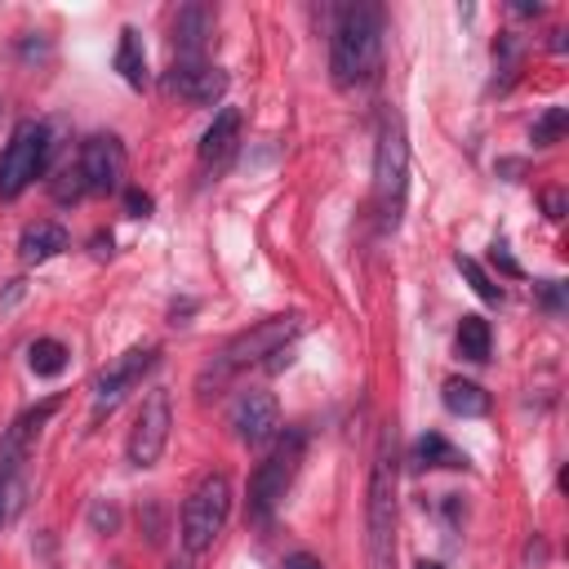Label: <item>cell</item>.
Masks as SVG:
<instances>
[{
	"label": "cell",
	"instance_id": "obj_1",
	"mask_svg": "<svg viewBox=\"0 0 569 569\" xmlns=\"http://www.w3.org/2000/svg\"><path fill=\"white\" fill-rule=\"evenodd\" d=\"M382 67V9L373 0H351L333 13L329 71L338 89H360Z\"/></svg>",
	"mask_w": 569,
	"mask_h": 569
},
{
	"label": "cell",
	"instance_id": "obj_2",
	"mask_svg": "<svg viewBox=\"0 0 569 569\" xmlns=\"http://www.w3.org/2000/svg\"><path fill=\"white\" fill-rule=\"evenodd\" d=\"M302 333V316L298 311H289V316H267V320H258V325H249L244 333H236L231 342H222V351L200 369V396H213V391H222L240 369H249V365H267V356H276V351H284L293 338Z\"/></svg>",
	"mask_w": 569,
	"mask_h": 569
},
{
	"label": "cell",
	"instance_id": "obj_3",
	"mask_svg": "<svg viewBox=\"0 0 569 569\" xmlns=\"http://www.w3.org/2000/svg\"><path fill=\"white\" fill-rule=\"evenodd\" d=\"M365 556L369 569H396V436L382 431L369 467L365 498Z\"/></svg>",
	"mask_w": 569,
	"mask_h": 569
},
{
	"label": "cell",
	"instance_id": "obj_4",
	"mask_svg": "<svg viewBox=\"0 0 569 569\" xmlns=\"http://www.w3.org/2000/svg\"><path fill=\"white\" fill-rule=\"evenodd\" d=\"M405 187H409V142H405V120L396 111L382 116L378 124V151H373V204L382 231L400 227L405 213Z\"/></svg>",
	"mask_w": 569,
	"mask_h": 569
},
{
	"label": "cell",
	"instance_id": "obj_5",
	"mask_svg": "<svg viewBox=\"0 0 569 569\" xmlns=\"http://www.w3.org/2000/svg\"><path fill=\"white\" fill-rule=\"evenodd\" d=\"M227 516H231V480L222 471H209L182 502V551L187 556H204L218 533L227 529Z\"/></svg>",
	"mask_w": 569,
	"mask_h": 569
},
{
	"label": "cell",
	"instance_id": "obj_6",
	"mask_svg": "<svg viewBox=\"0 0 569 569\" xmlns=\"http://www.w3.org/2000/svg\"><path fill=\"white\" fill-rule=\"evenodd\" d=\"M302 445H307V436L298 431V427H289L276 445H271V453L258 462V471H253V480H249V520H271V511L284 502V493H289V485H293V476H298V462H302Z\"/></svg>",
	"mask_w": 569,
	"mask_h": 569
},
{
	"label": "cell",
	"instance_id": "obj_7",
	"mask_svg": "<svg viewBox=\"0 0 569 569\" xmlns=\"http://www.w3.org/2000/svg\"><path fill=\"white\" fill-rule=\"evenodd\" d=\"M49 151H53V138H49V124L40 120H18L4 151H0V200H18L49 164Z\"/></svg>",
	"mask_w": 569,
	"mask_h": 569
},
{
	"label": "cell",
	"instance_id": "obj_8",
	"mask_svg": "<svg viewBox=\"0 0 569 569\" xmlns=\"http://www.w3.org/2000/svg\"><path fill=\"white\" fill-rule=\"evenodd\" d=\"M169 427H173V405H169V391L164 387H151L142 396V409L133 418V431H129V462L133 467H156L164 445H169Z\"/></svg>",
	"mask_w": 569,
	"mask_h": 569
},
{
	"label": "cell",
	"instance_id": "obj_9",
	"mask_svg": "<svg viewBox=\"0 0 569 569\" xmlns=\"http://www.w3.org/2000/svg\"><path fill=\"white\" fill-rule=\"evenodd\" d=\"M156 360H160V347H129L107 369H98V378H93V413H111L156 369Z\"/></svg>",
	"mask_w": 569,
	"mask_h": 569
},
{
	"label": "cell",
	"instance_id": "obj_10",
	"mask_svg": "<svg viewBox=\"0 0 569 569\" xmlns=\"http://www.w3.org/2000/svg\"><path fill=\"white\" fill-rule=\"evenodd\" d=\"M80 178H84V191L89 196H107L120 187L124 178V147L116 133H93L80 142Z\"/></svg>",
	"mask_w": 569,
	"mask_h": 569
},
{
	"label": "cell",
	"instance_id": "obj_11",
	"mask_svg": "<svg viewBox=\"0 0 569 569\" xmlns=\"http://www.w3.org/2000/svg\"><path fill=\"white\" fill-rule=\"evenodd\" d=\"M231 427H236L240 445H249V449L276 440V431H280V405H276V396L262 391V387L240 391L236 405H231Z\"/></svg>",
	"mask_w": 569,
	"mask_h": 569
},
{
	"label": "cell",
	"instance_id": "obj_12",
	"mask_svg": "<svg viewBox=\"0 0 569 569\" xmlns=\"http://www.w3.org/2000/svg\"><path fill=\"white\" fill-rule=\"evenodd\" d=\"M164 89L178 93L182 102H196V107H213L222 93H227V71L213 67V62H173L169 76H164Z\"/></svg>",
	"mask_w": 569,
	"mask_h": 569
},
{
	"label": "cell",
	"instance_id": "obj_13",
	"mask_svg": "<svg viewBox=\"0 0 569 569\" xmlns=\"http://www.w3.org/2000/svg\"><path fill=\"white\" fill-rule=\"evenodd\" d=\"M213 36V13L209 4H182L178 18H173V49H178V62H200L204 44Z\"/></svg>",
	"mask_w": 569,
	"mask_h": 569
},
{
	"label": "cell",
	"instance_id": "obj_14",
	"mask_svg": "<svg viewBox=\"0 0 569 569\" xmlns=\"http://www.w3.org/2000/svg\"><path fill=\"white\" fill-rule=\"evenodd\" d=\"M236 142H240V111L236 107H222L218 116H213V124L200 133V169L209 173H218L231 156H236Z\"/></svg>",
	"mask_w": 569,
	"mask_h": 569
},
{
	"label": "cell",
	"instance_id": "obj_15",
	"mask_svg": "<svg viewBox=\"0 0 569 569\" xmlns=\"http://www.w3.org/2000/svg\"><path fill=\"white\" fill-rule=\"evenodd\" d=\"M62 249H67V227H62V222H49V218L27 222L22 236H18V258H22V262H49V258H58Z\"/></svg>",
	"mask_w": 569,
	"mask_h": 569
},
{
	"label": "cell",
	"instance_id": "obj_16",
	"mask_svg": "<svg viewBox=\"0 0 569 569\" xmlns=\"http://www.w3.org/2000/svg\"><path fill=\"white\" fill-rule=\"evenodd\" d=\"M440 400L458 418H485L489 413V391L480 382H467V378H449L445 391H440Z\"/></svg>",
	"mask_w": 569,
	"mask_h": 569
},
{
	"label": "cell",
	"instance_id": "obj_17",
	"mask_svg": "<svg viewBox=\"0 0 569 569\" xmlns=\"http://www.w3.org/2000/svg\"><path fill=\"white\" fill-rule=\"evenodd\" d=\"M116 71L129 89L147 84V53H142V36L133 27H120V44H116Z\"/></svg>",
	"mask_w": 569,
	"mask_h": 569
},
{
	"label": "cell",
	"instance_id": "obj_18",
	"mask_svg": "<svg viewBox=\"0 0 569 569\" xmlns=\"http://www.w3.org/2000/svg\"><path fill=\"white\" fill-rule=\"evenodd\" d=\"M22 502H27V462L0 458V529L22 511Z\"/></svg>",
	"mask_w": 569,
	"mask_h": 569
},
{
	"label": "cell",
	"instance_id": "obj_19",
	"mask_svg": "<svg viewBox=\"0 0 569 569\" xmlns=\"http://www.w3.org/2000/svg\"><path fill=\"white\" fill-rule=\"evenodd\" d=\"M489 347H493L489 320L485 316H462L458 320V356H467L471 365H485L489 360Z\"/></svg>",
	"mask_w": 569,
	"mask_h": 569
},
{
	"label": "cell",
	"instance_id": "obj_20",
	"mask_svg": "<svg viewBox=\"0 0 569 569\" xmlns=\"http://www.w3.org/2000/svg\"><path fill=\"white\" fill-rule=\"evenodd\" d=\"M413 462H418V467H467V453H458L440 431H427V436L413 445Z\"/></svg>",
	"mask_w": 569,
	"mask_h": 569
},
{
	"label": "cell",
	"instance_id": "obj_21",
	"mask_svg": "<svg viewBox=\"0 0 569 569\" xmlns=\"http://www.w3.org/2000/svg\"><path fill=\"white\" fill-rule=\"evenodd\" d=\"M27 365H31L36 378H58L67 369V347L58 338H36L27 347Z\"/></svg>",
	"mask_w": 569,
	"mask_h": 569
},
{
	"label": "cell",
	"instance_id": "obj_22",
	"mask_svg": "<svg viewBox=\"0 0 569 569\" xmlns=\"http://www.w3.org/2000/svg\"><path fill=\"white\" fill-rule=\"evenodd\" d=\"M565 124H569V111H565V107H547V111L533 120V129H529L533 147H551V142H560Z\"/></svg>",
	"mask_w": 569,
	"mask_h": 569
},
{
	"label": "cell",
	"instance_id": "obj_23",
	"mask_svg": "<svg viewBox=\"0 0 569 569\" xmlns=\"http://www.w3.org/2000/svg\"><path fill=\"white\" fill-rule=\"evenodd\" d=\"M453 262H458V271H462V276L471 280V289H476V293H480L485 302H502V289H498V284H493V280L485 276V267H480L476 258H467V253H458Z\"/></svg>",
	"mask_w": 569,
	"mask_h": 569
},
{
	"label": "cell",
	"instance_id": "obj_24",
	"mask_svg": "<svg viewBox=\"0 0 569 569\" xmlns=\"http://www.w3.org/2000/svg\"><path fill=\"white\" fill-rule=\"evenodd\" d=\"M80 196H89V191H84V178H80V164L58 169V178H53V200H80Z\"/></svg>",
	"mask_w": 569,
	"mask_h": 569
},
{
	"label": "cell",
	"instance_id": "obj_25",
	"mask_svg": "<svg viewBox=\"0 0 569 569\" xmlns=\"http://www.w3.org/2000/svg\"><path fill=\"white\" fill-rule=\"evenodd\" d=\"M89 520H93V529H107V533H111V529L120 525V511H116L111 502H93V511H89Z\"/></svg>",
	"mask_w": 569,
	"mask_h": 569
},
{
	"label": "cell",
	"instance_id": "obj_26",
	"mask_svg": "<svg viewBox=\"0 0 569 569\" xmlns=\"http://www.w3.org/2000/svg\"><path fill=\"white\" fill-rule=\"evenodd\" d=\"M124 209H129V218H147V213H151V196L138 191V187H129V191H124Z\"/></svg>",
	"mask_w": 569,
	"mask_h": 569
},
{
	"label": "cell",
	"instance_id": "obj_27",
	"mask_svg": "<svg viewBox=\"0 0 569 569\" xmlns=\"http://www.w3.org/2000/svg\"><path fill=\"white\" fill-rule=\"evenodd\" d=\"M538 298H542L547 311H560V307H565V289H560V280H542V284H538Z\"/></svg>",
	"mask_w": 569,
	"mask_h": 569
},
{
	"label": "cell",
	"instance_id": "obj_28",
	"mask_svg": "<svg viewBox=\"0 0 569 569\" xmlns=\"http://www.w3.org/2000/svg\"><path fill=\"white\" fill-rule=\"evenodd\" d=\"M280 569H325L316 556H307V551H293V556H284L280 560Z\"/></svg>",
	"mask_w": 569,
	"mask_h": 569
},
{
	"label": "cell",
	"instance_id": "obj_29",
	"mask_svg": "<svg viewBox=\"0 0 569 569\" xmlns=\"http://www.w3.org/2000/svg\"><path fill=\"white\" fill-rule=\"evenodd\" d=\"M493 262H498L507 276H520V267H516V258L507 253V244H502V240H493Z\"/></svg>",
	"mask_w": 569,
	"mask_h": 569
},
{
	"label": "cell",
	"instance_id": "obj_30",
	"mask_svg": "<svg viewBox=\"0 0 569 569\" xmlns=\"http://www.w3.org/2000/svg\"><path fill=\"white\" fill-rule=\"evenodd\" d=\"M547 218H565V196L560 191L547 196Z\"/></svg>",
	"mask_w": 569,
	"mask_h": 569
},
{
	"label": "cell",
	"instance_id": "obj_31",
	"mask_svg": "<svg viewBox=\"0 0 569 569\" xmlns=\"http://www.w3.org/2000/svg\"><path fill=\"white\" fill-rule=\"evenodd\" d=\"M413 569H445V565H436V560H418Z\"/></svg>",
	"mask_w": 569,
	"mask_h": 569
},
{
	"label": "cell",
	"instance_id": "obj_32",
	"mask_svg": "<svg viewBox=\"0 0 569 569\" xmlns=\"http://www.w3.org/2000/svg\"><path fill=\"white\" fill-rule=\"evenodd\" d=\"M169 569H191V565H187V560H173V565H169Z\"/></svg>",
	"mask_w": 569,
	"mask_h": 569
}]
</instances>
